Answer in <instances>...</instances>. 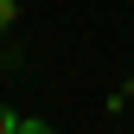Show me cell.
I'll return each instance as SVG.
<instances>
[{
	"label": "cell",
	"instance_id": "cell-2",
	"mask_svg": "<svg viewBox=\"0 0 134 134\" xmlns=\"http://www.w3.org/2000/svg\"><path fill=\"white\" fill-rule=\"evenodd\" d=\"M0 134H19V109H7V102H0Z\"/></svg>",
	"mask_w": 134,
	"mask_h": 134
},
{
	"label": "cell",
	"instance_id": "cell-3",
	"mask_svg": "<svg viewBox=\"0 0 134 134\" xmlns=\"http://www.w3.org/2000/svg\"><path fill=\"white\" fill-rule=\"evenodd\" d=\"M13 19H19V7H13V0H0V32H7Z\"/></svg>",
	"mask_w": 134,
	"mask_h": 134
},
{
	"label": "cell",
	"instance_id": "cell-1",
	"mask_svg": "<svg viewBox=\"0 0 134 134\" xmlns=\"http://www.w3.org/2000/svg\"><path fill=\"white\" fill-rule=\"evenodd\" d=\"M19 134H58L51 121H38V115H19Z\"/></svg>",
	"mask_w": 134,
	"mask_h": 134
}]
</instances>
